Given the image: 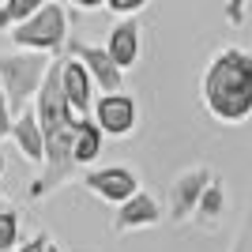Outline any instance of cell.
Wrapping results in <instances>:
<instances>
[{"label":"cell","instance_id":"1","mask_svg":"<svg viewBox=\"0 0 252 252\" xmlns=\"http://www.w3.org/2000/svg\"><path fill=\"white\" fill-rule=\"evenodd\" d=\"M200 98L211 121L245 125L252 117V53L241 45H222L203 68Z\"/></svg>","mask_w":252,"mask_h":252},{"label":"cell","instance_id":"2","mask_svg":"<svg viewBox=\"0 0 252 252\" xmlns=\"http://www.w3.org/2000/svg\"><path fill=\"white\" fill-rule=\"evenodd\" d=\"M49 64H53V53H38V49L0 53V87H4L15 117L23 109H31V102L38 98L45 75H49Z\"/></svg>","mask_w":252,"mask_h":252},{"label":"cell","instance_id":"3","mask_svg":"<svg viewBox=\"0 0 252 252\" xmlns=\"http://www.w3.org/2000/svg\"><path fill=\"white\" fill-rule=\"evenodd\" d=\"M11 42L19 49H38V53H61L68 45V11L64 4L49 0L45 8H38L31 19H23L11 27Z\"/></svg>","mask_w":252,"mask_h":252},{"label":"cell","instance_id":"4","mask_svg":"<svg viewBox=\"0 0 252 252\" xmlns=\"http://www.w3.org/2000/svg\"><path fill=\"white\" fill-rule=\"evenodd\" d=\"M215 181V169L211 166H189L181 169L177 177L169 181V222H189L196 219V207H200L207 185Z\"/></svg>","mask_w":252,"mask_h":252},{"label":"cell","instance_id":"5","mask_svg":"<svg viewBox=\"0 0 252 252\" xmlns=\"http://www.w3.org/2000/svg\"><path fill=\"white\" fill-rule=\"evenodd\" d=\"M79 185H83L94 200L117 207V203L132 200L139 192V173L132 166H102V169H87L83 177H79Z\"/></svg>","mask_w":252,"mask_h":252},{"label":"cell","instance_id":"6","mask_svg":"<svg viewBox=\"0 0 252 252\" xmlns=\"http://www.w3.org/2000/svg\"><path fill=\"white\" fill-rule=\"evenodd\" d=\"M94 121L102 125L105 136L125 139L139 128V102L132 94H125V91H105L94 102Z\"/></svg>","mask_w":252,"mask_h":252},{"label":"cell","instance_id":"7","mask_svg":"<svg viewBox=\"0 0 252 252\" xmlns=\"http://www.w3.org/2000/svg\"><path fill=\"white\" fill-rule=\"evenodd\" d=\"M64 53H72V57H79V61L87 64V72H91V79H94V87L102 91V94L105 91H125V68L113 61L109 49L72 38V42L64 45Z\"/></svg>","mask_w":252,"mask_h":252},{"label":"cell","instance_id":"8","mask_svg":"<svg viewBox=\"0 0 252 252\" xmlns=\"http://www.w3.org/2000/svg\"><path fill=\"white\" fill-rule=\"evenodd\" d=\"M61 79H64V94H68V105H72L75 117H91L94 113V79L87 72V64L72 53L61 57Z\"/></svg>","mask_w":252,"mask_h":252},{"label":"cell","instance_id":"9","mask_svg":"<svg viewBox=\"0 0 252 252\" xmlns=\"http://www.w3.org/2000/svg\"><path fill=\"white\" fill-rule=\"evenodd\" d=\"M162 219H169L162 203L151 196V192H136L132 200L117 203V215H113V230L117 233H132V230H147V226H158Z\"/></svg>","mask_w":252,"mask_h":252},{"label":"cell","instance_id":"10","mask_svg":"<svg viewBox=\"0 0 252 252\" xmlns=\"http://www.w3.org/2000/svg\"><path fill=\"white\" fill-rule=\"evenodd\" d=\"M105 49L113 53V61L121 64V68H136L139 53H143V27H139L136 15H121V19L113 23V31H109V42H105Z\"/></svg>","mask_w":252,"mask_h":252},{"label":"cell","instance_id":"11","mask_svg":"<svg viewBox=\"0 0 252 252\" xmlns=\"http://www.w3.org/2000/svg\"><path fill=\"white\" fill-rule=\"evenodd\" d=\"M11 139H15V147L23 151V158H27L31 166H42L45 162V128H42V121H38L34 109H23V113L15 117Z\"/></svg>","mask_w":252,"mask_h":252},{"label":"cell","instance_id":"12","mask_svg":"<svg viewBox=\"0 0 252 252\" xmlns=\"http://www.w3.org/2000/svg\"><path fill=\"white\" fill-rule=\"evenodd\" d=\"M102 125H98L94 117H79L75 121V162H79V169L91 166L98 155H102Z\"/></svg>","mask_w":252,"mask_h":252},{"label":"cell","instance_id":"13","mask_svg":"<svg viewBox=\"0 0 252 252\" xmlns=\"http://www.w3.org/2000/svg\"><path fill=\"white\" fill-rule=\"evenodd\" d=\"M222 207H226V189H222V181L215 177L207 185V192H203L200 207H196V222H200V226H215V222L222 219Z\"/></svg>","mask_w":252,"mask_h":252},{"label":"cell","instance_id":"14","mask_svg":"<svg viewBox=\"0 0 252 252\" xmlns=\"http://www.w3.org/2000/svg\"><path fill=\"white\" fill-rule=\"evenodd\" d=\"M49 0H4L0 4V31L8 34L15 23H23V19H31L38 8H45Z\"/></svg>","mask_w":252,"mask_h":252},{"label":"cell","instance_id":"15","mask_svg":"<svg viewBox=\"0 0 252 252\" xmlns=\"http://www.w3.org/2000/svg\"><path fill=\"white\" fill-rule=\"evenodd\" d=\"M15 241H19V211H0V252L15 249Z\"/></svg>","mask_w":252,"mask_h":252},{"label":"cell","instance_id":"16","mask_svg":"<svg viewBox=\"0 0 252 252\" xmlns=\"http://www.w3.org/2000/svg\"><path fill=\"white\" fill-rule=\"evenodd\" d=\"M11 128H15V113H11V102L4 94V87H0V139L11 136Z\"/></svg>","mask_w":252,"mask_h":252},{"label":"cell","instance_id":"17","mask_svg":"<svg viewBox=\"0 0 252 252\" xmlns=\"http://www.w3.org/2000/svg\"><path fill=\"white\" fill-rule=\"evenodd\" d=\"M245 11H249V0H226L222 15H226L230 27H241V23H245Z\"/></svg>","mask_w":252,"mask_h":252},{"label":"cell","instance_id":"18","mask_svg":"<svg viewBox=\"0 0 252 252\" xmlns=\"http://www.w3.org/2000/svg\"><path fill=\"white\" fill-rule=\"evenodd\" d=\"M105 8L113 15H136V11L147 8V0H105Z\"/></svg>","mask_w":252,"mask_h":252},{"label":"cell","instance_id":"19","mask_svg":"<svg viewBox=\"0 0 252 252\" xmlns=\"http://www.w3.org/2000/svg\"><path fill=\"white\" fill-rule=\"evenodd\" d=\"M49 241H53L49 233H45V230H38L34 237H27L23 245H15V252H45V249H49Z\"/></svg>","mask_w":252,"mask_h":252},{"label":"cell","instance_id":"20","mask_svg":"<svg viewBox=\"0 0 252 252\" xmlns=\"http://www.w3.org/2000/svg\"><path fill=\"white\" fill-rule=\"evenodd\" d=\"M72 8H79V11H94V8H105V0H68Z\"/></svg>","mask_w":252,"mask_h":252},{"label":"cell","instance_id":"21","mask_svg":"<svg viewBox=\"0 0 252 252\" xmlns=\"http://www.w3.org/2000/svg\"><path fill=\"white\" fill-rule=\"evenodd\" d=\"M249 233H252V226H245L241 237H237V245H233V252H245V241H249Z\"/></svg>","mask_w":252,"mask_h":252},{"label":"cell","instance_id":"22","mask_svg":"<svg viewBox=\"0 0 252 252\" xmlns=\"http://www.w3.org/2000/svg\"><path fill=\"white\" fill-rule=\"evenodd\" d=\"M45 252H61V249H57V245H53V241H49V249H45Z\"/></svg>","mask_w":252,"mask_h":252},{"label":"cell","instance_id":"23","mask_svg":"<svg viewBox=\"0 0 252 252\" xmlns=\"http://www.w3.org/2000/svg\"><path fill=\"white\" fill-rule=\"evenodd\" d=\"M0 173H4V151H0Z\"/></svg>","mask_w":252,"mask_h":252},{"label":"cell","instance_id":"24","mask_svg":"<svg viewBox=\"0 0 252 252\" xmlns=\"http://www.w3.org/2000/svg\"><path fill=\"white\" fill-rule=\"evenodd\" d=\"M4 207H8V203H4V200H0V211H4Z\"/></svg>","mask_w":252,"mask_h":252},{"label":"cell","instance_id":"25","mask_svg":"<svg viewBox=\"0 0 252 252\" xmlns=\"http://www.w3.org/2000/svg\"><path fill=\"white\" fill-rule=\"evenodd\" d=\"M8 252H15V249H8Z\"/></svg>","mask_w":252,"mask_h":252},{"label":"cell","instance_id":"26","mask_svg":"<svg viewBox=\"0 0 252 252\" xmlns=\"http://www.w3.org/2000/svg\"><path fill=\"white\" fill-rule=\"evenodd\" d=\"M0 4H4V0H0Z\"/></svg>","mask_w":252,"mask_h":252}]
</instances>
